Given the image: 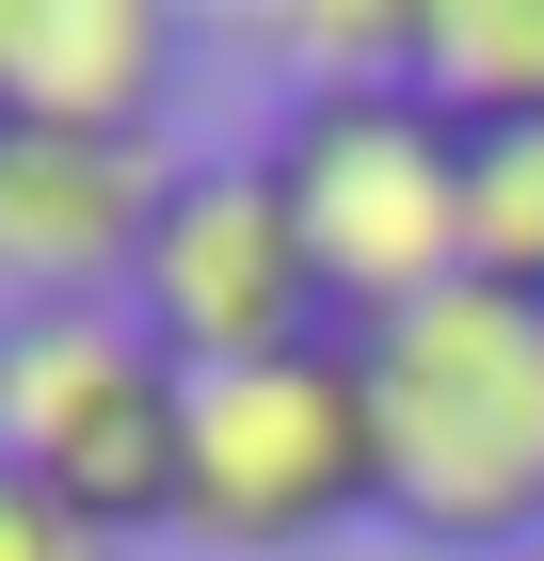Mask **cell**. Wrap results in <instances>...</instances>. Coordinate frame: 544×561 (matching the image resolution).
<instances>
[{
  "mask_svg": "<svg viewBox=\"0 0 544 561\" xmlns=\"http://www.w3.org/2000/svg\"><path fill=\"white\" fill-rule=\"evenodd\" d=\"M176 433H193V369L128 321V289L0 305V466L48 481L81 529L113 546L176 529Z\"/></svg>",
  "mask_w": 544,
  "mask_h": 561,
  "instance_id": "2",
  "label": "cell"
},
{
  "mask_svg": "<svg viewBox=\"0 0 544 561\" xmlns=\"http://www.w3.org/2000/svg\"><path fill=\"white\" fill-rule=\"evenodd\" d=\"M529 561H544V546H529Z\"/></svg>",
  "mask_w": 544,
  "mask_h": 561,
  "instance_id": "11",
  "label": "cell"
},
{
  "mask_svg": "<svg viewBox=\"0 0 544 561\" xmlns=\"http://www.w3.org/2000/svg\"><path fill=\"white\" fill-rule=\"evenodd\" d=\"M273 176H289V225H304V257H321L336 337L464 273V129L417 81L289 96V113H273Z\"/></svg>",
  "mask_w": 544,
  "mask_h": 561,
  "instance_id": "4",
  "label": "cell"
},
{
  "mask_svg": "<svg viewBox=\"0 0 544 561\" xmlns=\"http://www.w3.org/2000/svg\"><path fill=\"white\" fill-rule=\"evenodd\" d=\"M352 386H369V481L401 546L449 561L544 546V305L449 273V289L352 321Z\"/></svg>",
  "mask_w": 544,
  "mask_h": 561,
  "instance_id": "1",
  "label": "cell"
},
{
  "mask_svg": "<svg viewBox=\"0 0 544 561\" xmlns=\"http://www.w3.org/2000/svg\"><path fill=\"white\" fill-rule=\"evenodd\" d=\"M176 113V16L161 0H0V129L161 145Z\"/></svg>",
  "mask_w": 544,
  "mask_h": 561,
  "instance_id": "7",
  "label": "cell"
},
{
  "mask_svg": "<svg viewBox=\"0 0 544 561\" xmlns=\"http://www.w3.org/2000/svg\"><path fill=\"white\" fill-rule=\"evenodd\" d=\"M464 273L544 305V129H464Z\"/></svg>",
  "mask_w": 544,
  "mask_h": 561,
  "instance_id": "9",
  "label": "cell"
},
{
  "mask_svg": "<svg viewBox=\"0 0 544 561\" xmlns=\"http://www.w3.org/2000/svg\"><path fill=\"white\" fill-rule=\"evenodd\" d=\"M352 514H384L352 337L256 353V369H193V433H176V546H209V561H304V546H336Z\"/></svg>",
  "mask_w": 544,
  "mask_h": 561,
  "instance_id": "3",
  "label": "cell"
},
{
  "mask_svg": "<svg viewBox=\"0 0 544 561\" xmlns=\"http://www.w3.org/2000/svg\"><path fill=\"white\" fill-rule=\"evenodd\" d=\"M0 561H113V529H81L48 481H16V466H0Z\"/></svg>",
  "mask_w": 544,
  "mask_h": 561,
  "instance_id": "10",
  "label": "cell"
},
{
  "mask_svg": "<svg viewBox=\"0 0 544 561\" xmlns=\"http://www.w3.org/2000/svg\"><path fill=\"white\" fill-rule=\"evenodd\" d=\"M161 145H81V129H0V289L16 305H96L128 289L161 225Z\"/></svg>",
  "mask_w": 544,
  "mask_h": 561,
  "instance_id": "6",
  "label": "cell"
},
{
  "mask_svg": "<svg viewBox=\"0 0 544 561\" xmlns=\"http://www.w3.org/2000/svg\"><path fill=\"white\" fill-rule=\"evenodd\" d=\"M128 321H144L176 369H256V353L336 337L273 145H209V161L161 176V225H144V257H128Z\"/></svg>",
  "mask_w": 544,
  "mask_h": 561,
  "instance_id": "5",
  "label": "cell"
},
{
  "mask_svg": "<svg viewBox=\"0 0 544 561\" xmlns=\"http://www.w3.org/2000/svg\"><path fill=\"white\" fill-rule=\"evenodd\" d=\"M417 96L449 129H544V0H417Z\"/></svg>",
  "mask_w": 544,
  "mask_h": 561,
  "instance_id": "8",
  "label": "cell"
}]
</instances>
